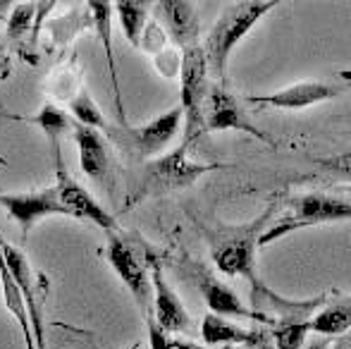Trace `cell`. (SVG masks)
Returning <instances> with one entry per match:
<instances>
[{"label":"cell","instance_id":"obj_2","mask_svg":"<svg viewBox=\"0 0 351 349\" xmlns=\"http://www.w3.org/2000/svg\"><path fill=\"white\" fill-rule=\"evenodd\" d=\"M278 5L280 0H244V3L227 5L220 12L208 38L201 46L206 56V65H208V75L215 77L220 86H227V62H230L232 51Z\"/></svg>","mask_w":351,"mask_h":349},{"label":"cell","instance_id":"obj_32","mask_svg":"<svg viewBox=\"0 0 351 349\" xmlns=\"http://www.w3.org/2000/svg\"><path fill=\"white\" fill-rule=\"evenodd\" d=\"M10 75H12V60H10V56H8V48L0 43V84L8 82Z\"/></svg>","mask_w":351,"mask_h":349},{"label":"cell","instance_id":"obj_27","mask_svg":"<svg viewBox=\"0 0 351 349\" xmlns=\"http://www.w3.org/2000/svg\"><path fill=\"white\" fill-rule=\"evenodd\" d=\"M70 115L74 117L77 125L88 127V130H96V132H101L103 125H106V120H108L86 88H84V91L70 103Z\"/></svg>","mask_w":351,"mask_h":349},{"label":"cell","instance_id":"obj_39","mask_svg":"<svg viewBox=\"0 0 351 349\" xmlns=\"http://www.w3.org/2000/svg\"><path fill=\"white\" fill-rule=\"evenodd\" d=\"M130 349H141V345H134V347H130Z\"/></svg>","mask_w":351,"mask_h":349},{"label":"cell","instance_id":"obj_6","mask_svg":"<svg viewBox=\"0 0 351 349\" xmlns=\"http://www.w3.org/2000/svg\"><path fill=\"white\" fill-rule=\"evenodd\" d=\"M210 91V75L206 65L204 48H186L182 51V70H180V110L184 115V141L191 146L199 141L204 132V110Z\"/></svg>","mask_w":351,"mask_h":349},{"label":"cell","instance_id":"obj_21","mask_svg":"<svg viewBox=\"0 0 351 349\" xmlns=\"http://www.w3.org/2000/svg\"><path fill=\"white\" fill-rule=\"evenodd\" d=\"M0 287H3V304H5V309L14 316V321H17L19 333H22V337H24V347L36 349L34 333H32V323H29L27 304H24V297H22V289L17 287L12 273H10L8 265H5L3 254H0Z\"/></svg>","mask_w":351,"mask_h":349},{"label":"cell","instance_id":"obj_11","mask_svg":"<svg viewBox=\"0 0 351 349\" xmlns=\"http://www.w3.org/2000/svg\"><path fill=\"white\" fill-rule=\"evenodd\" d=\"M0 254L5 258V265L12 273L17 287L22 289L24 304H27L29 311V323H32L34 342L36 349H46V337H43V299H41V282L36 280L32 263H29L27 254L19 247H12L10 242H5L0 237Z\"/></svg>","mask_w":351,"mask_h":349},{"label":"cell","instance_id":"obj_36","mask_svg":"<svg viewBox=\"0 0 351 349\" xmlns=\"http://www.w3.org/2000/svg\"><path fill=\"white\" fill-rule=\"evenodd\" d=\"M325 347H328V340H315V342H311V345L308 347H306V349H325Z\"/></svg>","mask_w":351,"mask_h":349},{"label":"cell","instance_id":"obj_9","mask_svg":"<svg viewBox=\"0 0 351 349\" xmlns=\"http://www.w3.org/2000/svg\"><path fill=\"white\" fill-rule=\"evenodd\" d=\"M108 261L117 278L122 280L127 289H130L132 299L136 302L139 311L148 316V306L153 304V287H151V273H148L146 258L139 254V249L130 242V239L120 237V234L110 232L108 239Z\"/></svg>","mask_w":351,"mask_h":349},{"label":"cell","instance_id":"obj_13","mask_svg":"<svg viewBox=\"0 0 351 349\" xmlns=\"http://www.w3.org/2000/svg\"><path fill=\"white\" fill-rule=\"evenodd\" d=\"M0 206L19 225L22 239L29 237V232H32V228L38 220L48 218V215H67V208L62 206L60 196H58L56 184L38 191H24V194H19V191H14V194H0Z\"/></svg>","mask_w":351,"mask_h":349},{"label":"cell","instance_id":"obj_25","mask_svg":"<svg viewBox=\"0 0 351 349\" xmlns=\"http://www.w3.org/2000/svg\"><path fill=\"white\" fill-rule=\"evenodd\" d=\"M112 10H115L117 19H120V29L125 34V38L136 48L143 27L151 19L148 17V5L139 3V0H117V3H112Z\"/></svg>","mask_w":351,"mask_h":349},{"label":"cell","instance_id":"obj_18","mask_svg":"<svg viewBox=\"0 0 351 349\" xmlns=\"http://www.w3.org/2000/svg\"><path fill=\"white\" fill-rule=\"evenodd\" d=\"M91 10L93 19V32H96L98 41L103 43V53H106V65L108 75H110L112 84V96H115V122L127 125V112H125V101H122V88H120V77H117V62H115V48H112V3L110 0H91L86 3Z\"/></svg>","mask_w":351,"mask_h":349},{"label":"cell","instance_id":"obj_4","mask_svg":"<svg viewBox=\"0 0 351 349\" xmlns=\"http://www.w3.org/2000/svg\"><path fill=\"white\" fill-rule=\"evenodd\" d=\"M275 210L268 208L249 225L241 228H230L227 232L217 234L213 242V263L227 278H249L254 285V294L258 297L261 282L258 273H256V252H258V239L263 234V230L268 228V223L275 218Z\"/></svg>","mask_w":351,"mask_h":349},{"label":"cell","instance_id":"obj_30","mask_svg":"<svg viewBox=\"0 0 351 349\" xmlns=\"http://www.w3.org/2000/svg\"><path fill=\"white\" fill-rule=\"evenodd\" d=\"M315 165H320L328 173L344 177V180H351V151L347 154H337L330 156V158H315Z\"/></svg>","mask_w":351,"mask_h":349},{"label":"cell","instance_id":"obj_28","mask_svg":"<svg viewBox=\"0 0 351 349\" xmlns=\"http://www.w3.org/2000/svg\"><path fill=\"white\" fill-rule=\"evenodd\" d=\"M167 46H172V43H170V38H167V32L162 29V24L158 22L156 17L148 19L141 36H139V46L136 48H139L141 53H146L148 58H156L158 53H162Z\"/></svg>","mask_w":351,"mask_h":349},{"label":"cell","instance_id":"obj_20","mask_svg":"<svg viewBox=\"0 0 351 349\" xmlns=\"http://www.w3.org/2000/svg\"><path fill=\"white\" fill-rule=\"evenodd\" d=\"M43 91H46L53 101L67 103V106L84 91L82 70H79V65H77V56H72L67 62H60V65H56L48 72L46 80H43Z\"/></svg>","mask_w":351,"mask_h":349},{"label":"cell","instance_id":"obj_15","mask_svg":"<svg viewBox=\"0 0 351 349\" xmlns=\"http://www.w3.org/2000/svg\"><path fill=\"white\" fill-rule=\"evenodd\" d=\"M151 265V287H153V313L148 316L167 333V335H184L191 330V318L182 304L180 294L172 289V285L165 280L162 265L156 258H148ZM146 316V318H148Z\"/></svg>","mask_w":351,"mask_h":349},{"label":"cell","instance_id":"obj_1","mask_svg":"<svg viewBox=\"0 0 351 349\" xmlns=\"http://www.w3.org/2000/svg\"><path fill=\"white\" fill-rule=\"evenodd\" d=\"M189 149V141L182 139V144L175 151H167V154H160L156 158L141 163V168L136 170L134 180H132L125 208L130 210L148 199L186 189V186L196 184L206 173L220 170V165L215 163H196V160H191Z\"/></svg>","mask_w":351,"mask_h":349},{"label":"cell","instance_id":"obj_3","mask_svg":"<svg viewBox=\"0 0 351 349\" xmlns=\"http://www.w3.org/2000/svg\"><path fill=\"white\" fill-rule=\"evenodd\" d=\"M182 125H184V115H182L180 106H177V108H172V110L158 115L156 120L146 122V125H139V127L120 125V122L108 117L101 134L106 136L108 144L115 146V149L120 151V154H125L130 160L146 163V160L156 158V156L180 134Z\"/></svg>","mask_w":351,"mask_h":349},{"label":"cell","instance_id":"obj_14","mask_svg":"<svg viewBox=\"0 0 351 349\" xmlns=\"http://www.w3.org/2000/svg\"><path fill=\"white\" fill-rule=\"evenodd\" d=\"M74 144L79 151V165L84 175L98 184L108 196H115V165H112L110 144L106 136L96 130L77 125L74 130Z\"/></svg>","mask_w":351,"mask_h":349},{"label":"cell","instance_id":"obj_29","mask_svg":"<svg viewBox=\"0 0 351 349\" xmlns=\"http://www.w3.org/2000/svg\"><path fill=\"white\" fill-rule=\"evenodd\" d=\"M153 60V67L158 70V75L165 77V80H180L182 70V51L175 46H167L162 53H158Z\"/></svg>","mask_w":351,"mask_h":349},{"label":"cell","instance_id":"obj_5","mask_svg":"<svg viewBox=\"0 0 351 349\" xmlns=\"http://www.w3.org/2000/svg\"><path fill=\"white\" fill-rule=\"evenodd\" d=\"M351 220V199H339V196L328 194H304L289 201L285 215L273 218L268 228L263 230L258 239V249L265 244H273L287 234L304 228H315V225L342 223Z\"/></svg>","mask_w":351,"mask_h":349},{"label":"cell","instance_id":"obj_17","mask_svg":"<svg viewBox=\"0 0 351 349\" xmlns=\"http://www.w3.org/2000/svg\"><path fill=\"white\" fill-rule=\"evenodd\" d=\"M196 285H199L201 297H204L206 306H208V313H215V316H222V318H256V321H265L263 313L246 306L239 299V294H237L230 285L217 280L208 270L199 268V273H196Z\"/></svg>","mask_w":351,"mask_h":349},{"label":"cell","instance_id":"obj_7","mask_svg":"<svg viewBox=\"0 0 351 349\" xmlns=\"http://www.w3.org/2000/svg\"><path fill=\"white\" fill-rule=\"evenodd\" d=\"M344 93H351V70H337L323 80L296 82L265 96H249V103L258 108H275V110H304V108L339 98Z\"/></svg>","mask_w":351,"mask_h":349},{"label":"cell","instance_id":"obj_33","mask_svg":"<svg viewBox=\"0 0 351 349\" xmlns=\"http://www.w3.org/2000/svg\"><path fill=\"white\" fill-rule=\"evenodd\" d=\"M246 349H273V345H270V340H268V333L261 330V335L256 337L251 345H246Z\"/></svg>","mask_w":351,"mask_h":349},{"label":"cell","instance_id":"obj_26","mask_svg":"<svg viewBox=\"0 0 351 349\" xmlns=\"http://www.w3.org/2000/svg\"><path fill=\"white\" fill-rule=\"evenodd\" d=\"M308 335V321H282L270 330L273 349H304Z\"/></svg>","mask_w":351,"mask_h":349},{"label":"cell","instance_id":"obj_38","mask_svg":"<svg viewBox=\"0 0 351 349\" xmlns=\"http://www.w3.org/2000/svg\"><path fill=\"white\" fill-rule=\"evenodd\" d=\"M342 189H344V191H349V194H351V186H344V184H342Z\"/></svg>","mask_w":351,"mask_h":349},{"label":"cell","instance_id":"obj_31","mask_svg":"<svg viewBox=\"0 0 351 349\" xmlns=\"http://www.w3.org/2000/svg\"><path fill=\"white\" fill-rule=\"evenodd\" d=\"M146 328H148V342H151V349H175V337L167 335L151 316L146 318Z\"/></svg>","mask_w":351,"mask_h":349},{"label":"cell","instance_id":"obj_22","mask_svg":"<svg viewBox=\"0 0 351 349\" xmlns=\"http://www.w3.org/2000/svg\"><path fill=\"white\" fill-rule=\"evenodd\" d=\"M351 328V297L337 299L320 309L313 318H308V330L320 337H335L344 335Z\"/></svg>","mask_w":351,"mask_h":349},{"label":"cell","instance_id":"obj_37","mask_svg":"<svg viewBox=\"0 0 351 349\" xmlns=\"http://www.w3.org/2000/svg\"><path fill=\"white\" fill-rule=\"evenodd\" d=\"M213 349H239V347H230V345H225V347H213Z\"/></svg>","mask_w":351,"mask_h":349},{"label":"cell","instance_id":"obj_34","mask_svg":"<svg viewBox=\"0 0 351 349\" xmlns=\"http://www.w3.org/2000/svg\"><path fill=\"white\" fill-rule=\"evenodd\" d=\"M10 10H12V3H10V0H0V22L8 19Z\"/></svg>","mask_w":351,"mask_h":349},{"label":"cell","instance_id":"obj_23","mask_svg":"<svg viewBox=\"0 0 351 349\" xmlns=\"http://www.w3.org/2000/svg\"><path fill=\"white\" fill-rule=\"evenodd\" d=\"M84 29H93V19H91L88 5H79V8H74L72 12L62 14V17H58V19H48V22L43 24V32L51 34L53 43L60 48L70 46Z\"/></svg>","mask_w":351,"mask_h":349},{"label":"cell","instance_id":"obj_35","mask_svg":"<svg viewBox=\"0 0 351 349\" xmlns=\"http://www.w3.org/2000/svg\"><path fill=\"white\" fill-rule=\"evenodd\" d=\"M175 349H204V347L196 345V342H191V340H175Z\"/></svg>","mask_w":351,"mask_h":349},{"label":"cell","instance_id":"obj_19","mask_svg":"<svg viewBox=\"0 0 351 349\" xmlns=\"http://www.w3.org/2000/svg\"><path fill=\"white\" fill-rule=\"evenodd\" d=\"M261 335V330H246L234 321H227L215 313H206L201 321V340L208 347H246Z\"/></svg>","mask_w":351,"mask_h":349},{"label":"cell","instance_id":"obj_12","mask_svg":"<svg viewBox=\"0 0 351 349\" xmlns=\"http://www.w3.org/2000/svg\"><path fill=\"white\" fill-rule=\"evenodd\" d=\"M227 130L244 132V134L254 136V139L273 144V139L268 134H263L258 127H254V122L249 120L241 103L227 91V86L210 84L208 101H206V110H204V132L206 134H213V132H227Z\"/></svg>","mask_w":351,"mask_h":349},{"label":"cell","instance_id":"obj_16","mask_svg":"<svg viewBox=\"0 0 351 349\" xmlns=\"http://www.w3.org/2000/svg\"><path fill=\"white\" fill-rule=\"evenodd\" d=\"M156 19L167 32V38L175 48L186 51V48L201 46V19L196 12L194 3L186 0H160L156 3Z\"/></svg>","mask_w":351,"mask_h":349},{"label":"cell","instance_id":"obj_8","mask_svg":"<svg viewBox=\"0 0 351 349\" xmlns=\"http://www.w3.org/2000/svg\"><path fill=\"white\" fill-rule=\"evenodd\" d=\"M48 149H51V163H53V173H56V189L60 196L62 206L67 208V215L84 223H93L98 225L106 232H115L117 223L115 215L108 208H103L96 201V196H91V191L84 189L77 180L70 175L65 165V156H62V146L60 141H48Z\"/></svg>","mask_w":351,"mask_h":349},{"label":"cell","instance_id":"obj_24","mask_svg":"<svg viewBox=\"0 0 351 349\" xmlns=\"http://www.w3.org/2000/svg\"><path fill=\"white\" fill-rule=\"evenodd\" d=\"M10 117H12V120H22V122L36 125L48 141H60L62 134H67L70 130H77V122H74V117L70 112L53 106V103L43 106L41 110H38V115H34V117H17V115H10Z\"/></svg>","mask_w":351,"mask_h":349},{"label":"cell","instance_id":"obj_10","mask_svg":"<svg viewBox=\"0 0 351 349\" xmlns=\"http://www.w3.org/2000/svg\"><path fill=\"white\" fill-rule=\"evenodd\" d=\"M56 8L53 0L46 3H12L8 19H5V38L19 48L24 60L29 65H36V48H38V34L43 32V24L48 22V14Z\"/></svg>","mask_w":351,"mask_h":349}]
</instances>
